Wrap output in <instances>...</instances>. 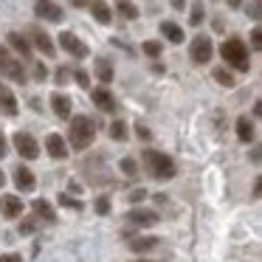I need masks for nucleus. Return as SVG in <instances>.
<instances>
[{"instance_id":"4468645a","label":"nucleus","mask_w":262,"mask_h":262,"mask_svg":"<svg viewBox=\"0 0 262 262\" xmlns=\"http://www.w3.org/2000/svg\"><path fill=\"white\" fill-rule=\"evenodd\" d=\"M14 183H17V189H23V192H31V189H34V175H31L29 166L20 164L17 169H14Z\"/></svg>"},{"instance_id":"58836bf2","label":"nucleus","mask_w":262,"mask_h":262,"mask_svg":"<svg viewBox=\"0 0 262 262\" xmlns=\"http://www.w3.org/2000/svg\"><path fill=\"white\" fill-rule=\"evenodd\" d=\"M46 74H48V71L42 68V65H37V68H34V76H37V79H46Z\"/></svg>"},{"instance_id":"e433bc0d","label":"nucleus","mask_w":262,"mask_h":262,"mask_svg":"<svg viewBox=\"0 0 262 262\" xmlns=\"http://www.w3.org/2000/svg\"><path fill=\"white\" fill-rule=\"evenodd\" d=\"M144 198H147V192H144V189H136V192L130 194V200H133V203H136V200H144Z\"/></svg>"},{"instance_id":"f257e3e1","label":"nucleus","mask_w":262,"mask_h":262,"mask_svg":"<svg viewBox=\"0 0 262 262\" xmlns=\"http://www.w3.org/2000/svg\"><path fill=\"white\" fill-rule=\"evenodd\" d=\"M144 164H147L149 175L155 178V181H172L175 178V161L169 158V155L158 152V149H144Z\"/></svg>"},{"instance_id":"f03ea898","label":"nucleus","mask_w":262,"mask_h":262,"mask_svg":"<svg viewBox=\"0 0 262 262\" xmlns=\"http://www.w3.org/2000/svg\"><path fill=\"white\" fill-rule=\"evenodd\" d=\"M68 138L76 149H88L93 144V138H96V127H93V121L88 119V116H74V119H71Z\"/></svg>"},{"instance_id":"423d86ee","label":"nucleus","mask_w":262,"mask_h":262,"mask_svg":"<svg viewBox=\"0 0 262 262\" xmlns=\"http://www.w3.org/2000/svg\"><path fill=\"white\" fill-rule=\"evenodd\" d=\"M59 48H62L65 54H71V57H76V59H85L88 54H91L85 42L76 34H71V31H62V34H59Z\"/></svg>"},{"instance_id":"4c0bfd02","label":"nucleus","mask_w":262,"mask_h":262,"mask_svg":"<svg viewBox=\"0 0 262 262\" xmlns=\"http://www.w3.org/2000/svg\"><path fill=\"white\" fill-rule=\"evenodd\" d=\"M9 152V147H6V136H3V133H0V158H3V155Z\"/></svg>"},{"instance_id":"6ab92c4d","label":"nucleus","mask_w":262,"mask_h":262,"mask_svg":"<svg viewBox=\"0 0 262 262\" xmlns=\"http://www.w3.org/2000/svg\"><path fill=\"white\" fill-rule=\"evenodd\" d=\"M161 34H164L169 42H181L183 37H186V34H183V29H181V26H178V23H172V20H164V23H161Z\"/></svg>"},{"instance_id":"aec40b11","label":"nucleus","mask_w":262,"mask_h":262,"mask_svg":"<svg viewBox=\"0 0 262 262\" xmlns=\"http://www.w3.org/2000/svg\"><path fill=\"white\" fill-rule=\"evenodd\" d=\"M91 14L96 17V23L107 26L110 20H113V9L107 6V3H91Z\"/></svg>"},{"instance_id":"9b49d317","label":"nucleus","mask_w":262,"mask_h":262,"mask_svg":"<svg viewBox=\"0 0 262 262\" xmlns=\"http://www.w3.org/2000/svg\"><path fill=\"white\" fill-rule=\"evenodd\" d=\"M91 96H93V102L99 104V110H104V113H113L116 110V99H113V93H110L107 88H96Z\"/></svg>"},{"instance_id":"dca6fc26","label":"nucleus","mask_w":262,"mask_h":262,"mask_svg":"<svg viewBox=\"0 0 262 262\" xmlns=\"http://www.w3.org/2000/svg\"><path fill=\"white\" fill-rule=\"evenodd\" d=\"M9 46H12L14 51H17L20 57H23V59H31V46H29V40H26L23 34L12 31V34H9Z\"/></svg>"},{"instance_id":"7ed1b4c3","label":"nucleus","mask_w":262,"mask_h":262,"mask_svg":"<svg viewBox=\"0 0 262 262\" xmlns=\"http://www.w3.org/2000/svg\"><path fill=\"white\" fill-rule=\"evenodd\" d=\"M220 54H223V59H226V65H231V68H237V71H248L251 68L248 48H245V42L239 40V37H231V40L223 42Z\"/></svg>"},{"instance_id":"a211bd4d","label":"nucleus","mask_w":262,"mask_h":262,"mask_svg":"<svg viewBox=\"0 0 262 262\" xmlns=\"http://www.w3.org/2000/svg\"><path fill=\"white\" fill-rule=\"evenodd\" d=\"M31 34H34V46L40 48V51L46 54V57H54V51H57V48H54L51 37H48L46 31H40V29H34V31H31Z\"/></svg>"},{"instance_id":"20e7f679","label":"nucleus","mask_w":262,"mask_h":262,"mask_svg":"<svg viewBox=\"0 0 262 262\" xmlns=\"http://www.w3.org/2000/svg\"><path fill=\"white\" fill-rule=\"evenodd\" d=\"M0 74H6L12 82H26V68L23 59H14L6 48H0Z\"/></svg>"},{"instance_id":"0eeeda50","label":"nucleus","mask_w":262,"mask_h":262,"mask_svg":"<svg viewBox=\"0 0 262 262\" xmlns=\"http://www.w3.org/2000/svg\"><path fill=\"white\" fill-rule=\"evenodd\" d=\"M211 54H214V46H211L209 37H194L192 46H189V57H192L198 65H206L211 59Z\"/></svg>"},{"instance_id":"cd10ccee","label":"nucleus","mask_w":262,"mask_h":262,"mask_svg":"<svg viewBox=\"0 0 262 262\" xmlns=\"http://www.w3.org/2000/svg\"><path fill=\"white\" fill-rule=\"evenodd\" d=\"M161 51H164V48H161V42H155V40L144 42V54H147V57H161Z\"/></svg>"},{"instance_id":"9d476101","label":"nucleus","mask_w":262,"mask_h":262,"mask_svg":"<svg viewBox=\"0 0 262 262\" xmlns=\"http://www.w3.org/2000/svg\"><path fill=\"white\" fill-rule=\"evenodd\" d=\"M46 149H48V155L57 158V161L68 158V144H65V138L57 136V133H51V136L46 138Z\"/></svg>"},{"instance_id":"c9c22d12","label":"nucleus","mask_w":262,"mask_h":262,"mask_svg":"<svg viewBox=\"0 0 262 262\" xmlns=\"http://www.w3.org/2000/svg\"><path fill=\"white\" fill-rule=\"evenodd\" d=\"M65 79H68V71L59 68V71H57V85H65Z\"/></svg>"},{"instance_id":"c85d7f7f","label":"nucleus","mask_w":262,"mask_h":262,"mask_svg":"<svg viewBox=\"0 0 262 262\" xmlns=\"http://www.w3.org/2000/svg\"><path fill=\"white\" fill-rule=\"evenodd\" d=\"M17 231L23 234V237H26V234H34V231H37V220H23Z\"/></svg>"},{"instance_id":"1a4fd4ad","label":"nucleus","mask_w":262,"mask_h":262,"mask_svg":"<svg viewBox=\"0 0 262 262\" xmlns=\"http://www.w3.org/2000/svg\"><path fill=\"white\" fill-rule=\"evenodd\" d=\"M127 220H130L133 226H138V228H147V226H155V223H158V211H152V209H133L130 214H127Z\"/></svg>"},{"instance_id":"4be33fe9","label":"nucleus","mask_w":262,"mask_h":262,"mask_svg":"<svg viewBox=\"0 0 262 262\" xmlns=\"http://www.w3.org/2000/svg\"><path fill=\"white\" fill-rule=\"evenodd\" d=\"M237 138H239V141H245V144L254 138V124L248 121V116H239V119H237Z\"/></svg>"},{"instance_id":"b1692460","label":"nucleus","mask_w":262,"mask_h":262,"mask_svg":"<svg viewBox=\"0 0 262 262\" xmlns=\"http://www.w3.org/2000/svg\"><path fill=\"white\" fill-rule=\"evenodd\" d=\"M110 138H116V141H124L127 138V124L121 119H116L113 124H110Z\"/></svg>"},{"instance_id":"a878e982","label":"nucleus","mask_w":262,"mask_h":262,"mask_svg":"<svg viewBox=\"0 0 262 262\" xmlns=\"http://www.w3.org/2000/svg\"><path fill=\"white\" fill-rule=\"evenodd\" d=\"M116 12H121L127 20H136V17H138V6H133V3H124V0H121V3H116Z\"/></svg>"},{"instance_id":"f3484780","label":"nucleus","mask_w":262,"mask_h":262,"mask_svg":"<svg viewBox=\"0 0 262 262\" xmlns=\"http://www.w3.org/2000/svg\"><path fill=\"white\" fill-rule=\"evenodd\" d=\"M51 107H54V113H57L59 119H68V116H71V99L65 96V93H54V96H51Z\"/></svg>"},{"instance_id":"39448f33","label":"nucleus","mask_w":262,"mask_h":262,"mask_svg":"<svg viewBox=\"0 0 262 262\" xmlns=\"http://www.w3.org/2000/svg\"><path fill=\"white\" fill-rule=\"evenodd\" d=\"M14 149L20 152V158L26 161H34L37 155H40V144H37V138L31 136V133H14Z\"/></svg>"},{"instance_id":"5701e85b","label":"nucleus","mask_w":262,"mask_h":262,"mask_svg":"<svg viewBox=\"0 0 262 262\" xmlns=\"http://www.w3.org/2000/svg\"><path fill=\"white\" fill-rule=\"evenodd\" d=\"M155 245H158V237H138L130 243V248L138 251V254H144V251H152Z\"/></svg>"},{"instance_id":"c756f323","label":"nucleus","mask_w":262,"mask_h":262,"mask_svg":"<svg viewBox=\"0 0 262 262\" xmlns=\"http://www.w3.org/2000/svg\"><path fill=\"white\" fill-rule=\"evenodd\" d=\"M59 203H62L65 209H82V203H79V200L68 198V194H59Z\"/></svg>"},{"instance_id":"f704fd0d","label":"nucleus","mask_w":262,"mask_h":262,"mask_svg":"<svg viewBox=\"0 0 262 262\" xmlns=\"http://www.w3.org/2000/svg\"><path fill=\"white\" fill-rule=\"evenodd\" d=\"M0 262H23V256H20V254H3V256H0Z\"/></svg>"},{"instance_id":"7c9ffc66","label":"nucleus","mask_w":262,"mask_h":262,"mask_svg":"<svg viewBox=\"0 0 262 262\" xmlns=\"http://www.w3.org/2000/svg\"><path fill=\"white\" fill-rule=\"evenodd\" d=\"M93 206H96L99 214H107V211H110V200L107 198H96V203H93Z\"/></svg>"},{"instance_id":"ea45409f","label":"nucleus","mask_w":262,"mask_h":262,"mask_svg":"<svg viewBox=\"0 0 262 262\" xmlns=\"http://www.w3.org/2000/svg\"><path fill=\"white\" fill-rule=\"evenodd\" d=\"M3 181H6V175H3V172H0V186H3Z\"/></svg>"},{"instance_id":"ddd939ff","label":"nucleus","mask_w":262,"mask_h":262,"mask_svg":"<svg viewBox=\"0 0 262 262\" xmlns=\"http://www.w3.org/2000/svg\"><path fill=\"white\" fill-rule=\"evenodd\" d=\"M31 211L37 214V220H46V223L57 220V211H54V206L48 203V200H34V203H31Z\"/></svg>"},{"instance_id":"393cba45","label":"nucleus","mask_w":262,"mask_h":262,"mask_svg":"<svg viewBox=\"0 0 262 262\" xmlns=\"http://www.w3.org/2000/svg\"><path fill=\"white\" fill-rule=\"evenodd\" d=\"M214 79L220 82L223 88H234V76H231V71H226V68H214Z\"/></svg>"},{"instance_id":"72a5a7b5","label":"nucleus","mask_w":262,"mask_h":262,"mask_svg":"<svg viewBox=\"0 0 262 262\" xmlns=\"http://www.w3.org/2000/svg\"><path fill=\"white\" fill-rule=\"evenodd\" d=\"M76 82H79L82 88H91V79H88V74H85V71H76Z\"/></svg>"},{"instance_id":"2f4dec72","label":"nucleus","mask_w":262,"mask_h":262,"mask_svg":"<svg viewBox=\"0 0 262 262\" xmlns=\"http://www.w3.org/2000/svg\"><path fill=\"white\" fill-rule=\"evenodd\" d=\"M203 14H206V12H203V6H194V9H192V23L198 26L200 20H203Z\"/></svg>"},{"instance_id":"2eb2a0df","label":"nucleus","mask_w":262,"mask_h":262,"mask_svg":"<svg viewBox=\"0 0 262 262\" xmlns=\"http://www.w3.org/2000/svg\"><path fill=\"white\" fill-rule=\"evenodd\" d=\"M34 12L40 14V17L51 20V23H59V20H62V9H59L57 3H37Z\"/></svg>"},{"instance_id":"473e14b6","label":"nucleus","mask_w":262,"mask_h":262,"mask_svg":"<svg viewBox=\"0 0 262 262\" xmlns=\"http://www.w3.org/2000/svg\"><path fill=\"white\" fill-rule=\"evenodd\" d=\"M251 42H254V48H262V31L259 29L251 31Z\"/></svg>"},{"instance_id":"bb28decb","label":"nucleus","mask_w":262,"mask_h":262,"mask_svg":"<svg viewBox=\"0 0 262 262\" xmlns=\"http://www.w3.org/2000/svg\"><path fill=\"white\" fill-rule=\"evenodd\" d=\"M121 172H124V175H130V178H136V175H138L136 158H121Z\"/></svg>"},{"instance_id":"412c9836","label":"nucleus","mask_w":262,"mask_h":262,"mask_svg":"<svg viewBox=\"0 0 262 262\" xmlns=\"http://www.w3.org/2000/svg\"><path fill=\"white\" fill-rule=\"evenodd\" d=\"M96 76L102 85H107V82H113V65H110V59L99 57L96 59Z\"/></svg>"},{"instance_id":"a19ab883","label":"nucleus","mask_w":262,"mask_h":262,"mask_svg":"<svg viewBox=\"0 0 262 262\" xmlns=\"http://www.w3.org/2000/svg\"><path fill=\"white\" fill-rule=\"evenodd\" d=\"M144 262H149V259H144Z\"/></svg>"},{"instance_id":"6e6552de","label":"nucleus","mask_w":262,"mask_h":262,"mask_svg":"<svg viewBox=\"0 0 262 262\" xmlns=\"http://www.w3.org/2000/svg\"><path fill=\"white\" fill-rule=\"evenodd\" d=\"M0 214L6 217V220H14V217L23 214V200L17 194H3L0 198Z\"/></svg>"},{"instance_id":"f8f14e48","label":"nucleus","mask_w":262,"mask_h":262,"mask_svg":"<svg viewBox=\"0 0 262 262\" xmlns=\"http://www.w3.org/2000/svg\"><path fill=\"white\" fill-rule=\"evenodd\" d=\"M0 110H3V113L6 116H17V99H14V93L9 91L6 85H0Z\"/></svg>"}]
</instances>
